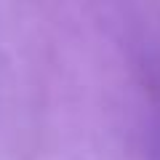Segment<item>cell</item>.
<instances>
[{"mask_svg": "<svg viewBox=\"0 0 160 160\" xmlns=\"http://www.w3.org/2000/svg\"><path fill=\"white\" fill-rule=\"evenodd\" d=\"M147 152L152 155V160H160V128L149 131V139H147Z\"/></svg>", "mask_w": 160, "mask_h": 160, "instance_id": "obj_1", "label": "cell"}]
</instances>
